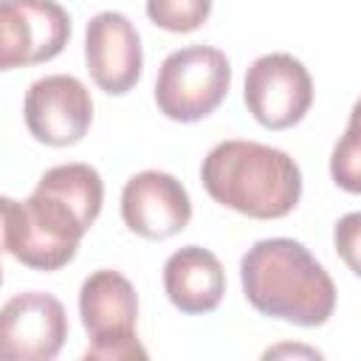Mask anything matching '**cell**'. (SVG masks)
<instances>
[{"mask_svg":"<svg viewBox=\"0 0 361 361\" xmlns=\"http://www.w3.org/2000/svg\"><path fill=\"white\" fill-rule=\"evenodd\" d=\"M248 305L296 327H322L336 310V285L324 265L290 237L254 243L240 259Z\"/></svg>","mask_w":361,"mask_h":361,"instance_id":"obj_1","label":"cell"},{"mask_svg":"<svg viewBox=\"0 0 361 361\" xmlns=\"http://www.w3.org/2000/svg\"><path fill=\"white\" fill-rule=\"evenodd\" d=\"M200 180L214 203L254 220L285 217L302 197L299 164L285 149L259 141L214 144L200 164Z\"/></svg>","mask_w":361,"mask_h":361,"instance_id":"obj_2","label":"cell"},{"mask_svg":"<svg viewBox=\"0 0 361 361\" xmlns=\"http://www.w3.org/2000/svg\"><path fill=\"white\" fill-rule=\"evenodd\" d=\"M231 87V65L220 48L186 45L172 51L155 79L158 110L180 124L212 116Z\"/></svg>","mask_w":361,"mask_h":361,"instance_id":"obj_3","label":"cell"},{"mask_svg":"<svg viewBox=\"0 0 361 361\" xmlns=\"http://www.w3.org/2000/svg\"><path fill=\"white\" fill-rule=\"evenodd\" d=\"M79 316L90 336V347L85 350L87 361L147 358V350L135 336L138 293L124 274L113 268L93 271L79 288Z\"/></svg>","mask_w":361,"mask_h":361,"instance_id":"obj_4","label":"cell"},{"mask_svg":"<svg viewBox=\"0 0 361 361\" xmlns=\"http://www.w3.org/2000/svg\"><path fill=\"white\" fill-rule=\"evenodd\" d=\"M87 231V223L59 195L34 186L25 200H17V214L8 237V254L34 271H59L73 257Z\"/></svg>","mask_w":361,"mask_h":361,"instance_id":"obj_5","label":"cell"},{"mask_svg":"<svg viewBox=\"0 0 361 361\" xmlns=\"http://www.w3.org/2000/svg\"><path fill=\"white\" fill-rule=\"evenodd\" d=\"M248 113L268 130L299 124L313 104V79L293 54H262L245 71Z\"/></svg>","mask_w":361,"mask_h":361,"instance_id":"obj_6","label":"cell"},{"mask_svg":"<svg viewBox=\"0 0 361 361\" xmlns=\"http://www.w3.org/2000/svg\"><path fill=\"white\" fill-rule=\"evenodd\" d=\"M71 17L54 0H0V71L39 65L62 54Z\"/></svg>","mask_w":361,"mask_h":361,"instance_id":"obj_7","label":"cell"},{"mask_svg":"<svg viewBox=\"0 0 361 361\" xmlns=\"http://www.w3.org/2000/svg\"><path fill=\"white\" fill-rule=\"evenodd\" d=\"M68 338V313L45 290H25L0 307V361H51Z\"/></svg>","mask_w":361,"mask_h":361,"instance_id":"obj_8","label":"cell"},{"mask_svg":"<svg viewBox=\"0 0 361 361\" xmlns=\"http://www.w3.org/2000/svg\"><path fill=\"white\" fill-rule=\"evenodd\" d=\"M28 133L48 147H71L85 138L93 121V99L85 82L68 73L37 79L23 102Z\"/></svg>","mask_w":361,"mask_h":361,"instance_id":"obj_9","label":"cell"},{"mask_svg":"<svg viewBox=\"0 0 361 361\" xmlns=\"http://www.w3.org/2000/svg\"><path fill=\"white\" fill-rule=\"evenodd\" d=\"M121 220L144 240L175 237L192 220L189 192L169 172H135L121 189Z\"/></svg>","mask_w":361,"mask_h":361,"instance_id":"obj_10","label":"cell"},{"mask_svg":"<svg viewBox=\"0 0 361 361\" xmlns=\"http://www.w3.org/2000/svg\"><path fill=\"white\" fill-rule=\"evenodd\" d=\"M85 62L93 82L110 93H130L144 68L141 37L121 11H99L85 28Z\"/></svg>","mask_w":361,"mask_h":361,"instance_id":"obj_11","label":"cell"},{"mask_svg":"<svg viewBox=\"0 0 361 361\" xmlns=\"http://www.w3.org/2000/svg\"><path fill=\"white\" fill-rule=\"evenodd\" d=\"M164 290L180 313H212L226 293V271L209 248L183 245L164 262Z\"/></svg>","mask_w":361,"mask_h":361,"instance_id":"obj_12","label":"cell"},{"mask_svg":"<svg viewBox=\"0 0 361 361\" xmlns=\"http://www.w3.org/2000/svg\"><path fill=\"white\" fill-rule=\"evenodd\" d=\"M37 186L59 195L71 209H76L79 217L87 223V228L96 223L104 203L102 175L90 164H56L39 175Z\"/></svg>","mask_w":361,"mask_h":361,"instance_id":"obj_13","label":"cell"},{"mask_svg":"<svg viewBox=\"0 0 361 361\" xmlns=\"http://www.w3.org/2000/svg\"><path fill=\"white\" fill-rule=\"evenodd\" d=\"M212 14V0H147V17L172 34L200 28Z\"/></svg>","mask_w":361,"mask_h":361,"instance_id":"obj_14","label":"cell"},{"mask_svg":"<svg viewBox=\"0 0 361 361\" xmlns=\"http://www.w3.org/2000/svg\"><path fill=\"white\" fill-rule=\"evenodd\" d=\"M330 172H333V180L347 189V192H358V141H355V116L350 118L347 124V133L344 138L336 144L333 149V161H330Z\"/></svg>","mask_w":361,"mask_h":361,"instance_id":"obj_15","label":"cell"},{"mask_svg":"<svg viewBox=\"0 0 361 361\" xmlns=\"http://www.w3.org/2000/svg\"><path fill=\"white\" fill-rule=\"evenodd\" d=\"M358 223L361 214H347L336 223V248L341 251V257L347 259V265L353 268V274H358V259H355V248H358Z\"/></svg>","mask_w":361,"mask_h":361,"instance_id":"obj_16","label":"cell"},{"mask_svg":"<svg viewBox=\"0 0 361 361\" xmlns=\"http://www.w3.org/2000/svg\"><path fill=\"white\" fill-rule=\"evenodd\" d=\"M14 214H17V200L0 195V251H8V237H11Z\"/></svg>","mask_w":361,"mask_h":361,"instance_id":"obj_17","label":"cell"},{"mask_svg":"<svg viewBox=\"0 0 361 361\" xmlns=\"http://www.w3.org/2000/svg\"><path fill=\"white\" fill-rule=\"evenodd\" d=\"M0 285H3V268H0Z\"/></svg>","mask_w":361,"mask_h":361,"instance_id":"obj_18","label":"cell"}]
</instances>
